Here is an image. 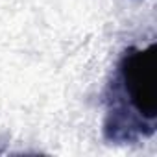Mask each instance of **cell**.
Instances as JSON below:
<instances>
[{
  "label": "cell",
  "mask_w": 157,
  "mask_h": 157,
  "mask_svg": "<svg viewBox=\"0 0 157 157\" xmlns=\"http://www.w3.org/2000/svg\"><path fill=\"white\" fill-rule=\"evenodd\" d=\"M155 57L153 46L144 50H133L124 57L120 78L124 94L129 105L137 111L142 122H153L155 118Z\"/></svg>",
  "instance_id": "6da1fadb"
}]
</instances>
